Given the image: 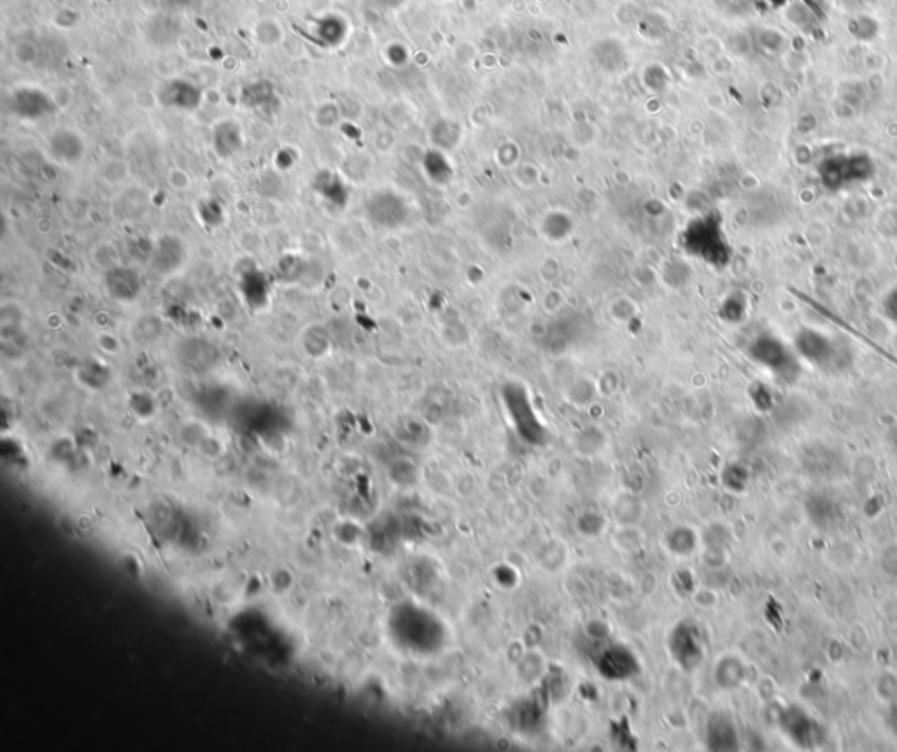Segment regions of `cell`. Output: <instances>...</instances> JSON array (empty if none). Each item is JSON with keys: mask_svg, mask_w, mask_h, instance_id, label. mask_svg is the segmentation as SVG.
<instances>
[{"mask_svg": "<svg viewBox=\"0 0 897 752\" xmlns=\"http://www.w3.org/2000/svg\"><path fill=\"white\" fill-rule=\"evenodd\" d=\"M792 346L799 358L824 372H841L852 363L854 353L845 339L820 328H799Z\"/></svg>", "mask_w": 897, "mask_h": 752, "instance_id": "6da1fadb", "label": "cell"}, {"mask_svg": "<svg viewBox=\"0 0 897 752\" xmlns=\"http://www.w3.org/2000/svg\"><path fill=\"white\" fill-rule=\"evenodd\" d=\"M873 158L864 151H840L820 160L817 176L824 190L831 193L845 192L855 186L868 183L875 176Z\"/></svg>", "mask_w": 897, "mask_h": 752, "instance_id": "7a4b0ae2", "label": "cell"}, {"mask_svg": "<svg viewBox=\"0 0 897 752\" xmlns=\"http://www.w3.org/2000/svg\"><path fill=\"white\" fill-rule=\"evenodd\" d=\"M749 355L754 362L763 365L764 369L770 370L784 381H792L798 377V353L794 346L789 348L777 335H757L756 339L750 342Z\"/></svg>", "mask_w": 897, "mask_h": 752, "instance_id": "3957f363", "label": "cell"}, {"mask_svg": "<svg viewBox=\"0 0 897 752\" xmlns=\"http://www.w3.org/2000/svg\"><path fill=\"white\" fill-rule=\"evenodd\" d=\"M693 253L701 256L707 263L722 267L729 262V244L726 241V235L722 230L721 221L717 216H708L703 218L700 223H696L693 230Z\"/></svg>", "mask_w": 897, "mask_h": 752, "instance_id": "277c9868", "label": "cell"}, {"mask_svg": "<svg viewBox=\"0 0 897 752\" xmlns=\"http://www.w3.org/2000/svg\"><path fill=\"white\" fill-rule=\"evenodd\" d=\"M9 109L18 120L41 121L57 113L58 106L50 93L39 86H20L9 97Z\"/></svg>", "mask_w": 897, "mask_h": 752, "instance_id": "5b68a950", "label": "cell"}, {"mask_svg": "<svg viewBox=\"0 0 897 752\" xmlns=\"http://www.w3.org/2000/svg\"><path fill=\"white\" fill-rule=\"evenodd\" d=\"M158 102L165 109L179 113H193L204 102L202 88L190 79L174 78L165 81L158 90Z\"/></svg>", "mask_w": 897, "mask_h": 752, "instance_id": "8992f818", "label": "cell"}, {"mask_svg": "<svg viewBox=\"0 0 897 752\" xmlns=\"http://www.w3.org/2000/svg\"><path fill=\"white\" fill-rule=\"evenodd\" d=\"M365 211H367L368 220L382 228L398 227L407 218L405 200L391 190L374 193L367 200Z\"/></svg>", "mask_w": 897, "mask_h": 752, "instance_id": "52a82bcc", "label": "cell"}, {"mask_svg": "<svg viewBox=\"0 0 897 752\" xmlns=\"http://www.w3.org/2000/svg\"><path fill=\"white\" fill-rule=\"evenodd\" d=\"M107 297L118 304H134L142 293V277L134 267L113 265L104 276Z\"/></svg>", "mask_w": 897, "mask_h": 752, "instance_id": "ba28073f", "label": "cell"}, {"mask_svg": "<svg viewBox=\"0 0 897 752\" xmlns=\"http://www.w3.org/2000/svg\"><path fill=\"white\" fill-rule=\"evenodd\" d=\"M48 155L60 165H78L86 155V141L74 128H57L48 137Z\"/></svg>", "mask_w": 897, "mask_h": 752, "instance_id": "9c48e42d", "label": "cell"}, {"mask_svg": "<svg viewBox=\"0 0 897 752\" xmlns=\"http://www.w3.org/2000/svg\"><path fill=\"white\" fill-rule=\"evenodd\" d=\"M186 260H188V251H186V244L181 237L167 234L155 242L151 262L162 276L176 274L177 270L183 269Z\"/></svg>", "mask_w": 897, "mask_h": 752, "instance_id": "30bf717a", "label": "cell"}, {"mask_svg": "<svg viewBox=\"0 0 897 752\" xmlns=\"http://www.w3.org/2000/svg\"><path fill=\"white\" fill-rule=\"evenodd\" d=\"M349 25L339 15H323L309 25V41L323 50H332L346 41Z\"/></svg>", "mask_w": 897, "mask_h": 752, "instance_id": "8fae6325", "label": "cell"}, {"mask_svg": "<svg viewBox=\"0 0 897 752\" xmlns=\"http://www.w3.org/2000/svg\"><path fill=\"white\" fill-rule=\"evenodd\" d=\"M212 151L219 160L237 157L244 148V130L235 120H221L214 125L211 134Z\"/></svg>", "mask_w": 897, "mask_h": 752, "instance_id": "7c38bea8", "label": "cell"}, {"mask_svg": "<svg viewBox=\"0 0 897 752\" xmlns=\"http://www.w3.org/2000/svg\"><path fill=\"white\" fill-rule=\"evenodd\" d=\"M311 188L319 199L325 200L330 206L340 207V209L347 206L349 190H347L346 181L332 169H321L316 172L312 176Z\"/></svg>", "mask_w": 897, "mask_h": 752, "instance_id": "4fadbf2b", "label": "cell"}, {"mask_svg": "<svg viewBox=\"0 0 897 752\" xmlns=\"http://www.w3.org/2000/svg\"><path fill=\"white\" fill-rule=\"evenodd\" d=\"M183 34V23L177 18L176 13H160L153 16L146 25V37L149 44L155 48H170L179 41V37Z\"/></svg>", "mask_w": 897, "mask_h": 752, "instance_id": "5bb4252c", "label": "cell"}, {"mask_svg": "<svg viewBox=\"0 0 897 752\" xmlns=\"http://www.w3.org/2000/svg\"><path fill=\"white\" fill-rule=\"evenodd\" d=\"M239 102L242 107L251 109V111H262L267 107L276 104L277 92L274 83H270L267 79H256L248 85H244L239 93Z\"/></svg>", "mask_w": 897, "mask_h": 752, "instance_id": "9a60e30c", "label": "cell"}, {"mask_svg": "<svg viewBox=\"0 0 897 752\" xmlns=\"http://www.w3.org/2000/svg\"><path fill=\"white\" fill-rule=\"evenodd\" d=\"M241 291L249 306L255 309H262L269 304V281L258 269L242 272Z\"/></svg>", "mask_w": 897, "mask_h": 752, "instance_id": "2e32d148", "label": "cell"}, {"mask_svg": "<svg viewBox=\"0 0 897 752\" xmlns=\"http://www.w3.org/2000/svg\"><path fill=\"white\" fill-rule=\"evenodd\" d=\"M76 377L86 390L97 391L102 390L111 381V370L97 360H86L76 370Z\"/></svg>", "mask_w": 897, "mask_h": 752, "instance_id": "e0dca14e", "label": "cell"}, {"mask_svg": "<svg viewBox=\"0 0 897 752\" xmlns=\"http://www.w3.org/2000/svg\"><path fill=\"white\" fill-rule=\"evenodd\" d=\"M302 348H304L305 355L311 356L314 360L328 355L332 348L328 330L321 325H311V327L305 328L304 334H302Z\"/></svg>", "mask_w": 897, "mask_h": 752, "instance_id": "ac0fdd59", "label": "cell"}, {"mask_svg": "<svg viewBox=\"0 0 897 752\" xmlns=\"http://www.w3.org/2000/svg\"><path fill=\"white\" fill-rule=\"evenodd\" d=\"M198 221L207 228H218L227 220V211L216 199L200 200L197 204Z\"/></svg>", "mask_w": 897, "mask_h": 752, "instance_id": "d6986e66", "label": "cell"}, {"mask_svg": "<svg viewBox=\"0 0 897 752\" xmlns=\"http://www.w3.org/2000/svg\"><path fill=\"white\" fill-rule=\"evenodd\" d=\"M281 27L274 22H262L256 27V39L262 43V46H276L283 39Z\"/></svg>", "mask_w": 897, "mask_h": 752, "instance_id": "ffe728a7", "label": "cell"}, {"mask_svg": "<svg viewBox=\"0 0 897 752\" xmlns=\"http://www.w3.org/2000/svg\"><path fill=\"white\" fill-rule=\"evenodd\" d=\"M130 409L137 414V418L148 419L155 414V402L148 393H134L130 398Z\"/></svg>", "mask_w": 897, "mask_h": 752, "instance_id": "44dd1931", "label": "cell"}, {"mask_svg": "<svg viewBox=\"0 0 897 752\" xmlns=\"http://www.w3.org/2000/svg\"><path fill=\"white\" fill-rule=\"evenodd\" d=\"M882 313L890 323L897 325V284L883 295Z\"/></svg>", "mask_w": 897, "mask_h": 752, "instance_id": "7402d4cb", "label": "cell"}, {"mask_svg": "<svg viewBox=\"0 0 897 752\" xmlns=\"http://www.w3.org/2000/svg\"><path fill=\"white\" fill-rule=\"evenodd\" d=\"M316 121L319 127L330 128L339 121V111L333 104H323L316 113Z\"/></svg>", "mask_w": 897, "mask_h": 752, "instance_id": "603a6c76", "label": "cell"}, {"mask_svg": "<svg viewBox=\"0 0 897 752\" xmlns=\"http://www.w3.org/2000/svg\"><path fill=\"white\" fill-rule=\"evenodd\" d=\"M197 2L198 0H160L163 9L170 11V13H179V11L191 9Z\"/></svg>", "mask_w": 897, "mask_h": 752, "instance_id": "cb8c5ba5", "label": "cell"}, {"mask_svg": "<svg viewBox=\"0 0 897 752\" xmlns=\"http://www.w3.org/2000/svg\"><path fill=\"white\" fill-rule=\"evenodd\" d=\"M388 60L391 64L395 65L405 64V60H407V50H405L400 43L391 44L388 48Z\"/></svg>", "mask_w": 897, "mask_h": 752, "instance_id": "d4e9b609", "label": "cell"}, {"mask_svg": "<svg viewBox=\"0 0 897 752\" xmlns=\"http://www.w3.org/2000/svg\"><path fill=\"white\" fill-rule=\"evenodd\" d=\"M377 4L382 8L396 9L402 6L403 0H377Z\"/></svg>", "mask_w": 897, "mask_h": 752, "instance_id": "484cf974", "label": "cell"}, {"mask_svg": "<svg viewBox=\"0 0 897 752\" xmlns=\"http://www.w3.org/2000/svg\"><path fill=\"white\" fill-rule=\"evenodd\" d=\"M890 724H892V730L897 735V703L894 705L892 712H890Z\"/></svg>", "mask_w": 897, "mask_h": 752, "instance_id": "4316f807", "label": "cell"}, {"mask_svg": "<svg viewBox=\"0 0 897 752\" xmlns=\"http://www.w3.org/2000/svg\"><path fill=\"white\" fill-rule=\"evenodd\" d=\"M894 444H896V447H897V430H896V437H894Z\"/></svg>", "mask_w": 897, "mask_h": 752, "instance_id": "83f0119b", "label": "cell"}]
</instances>
